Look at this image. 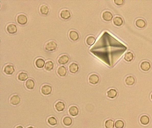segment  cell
Instances as JSON below:
<instances>
[{
  "label": "cell",
  "instance_id": "cell-22",
  "mask_svg": "<svg viewBox=\"0 0 152 128\" xmlns=\"http://www.w3.org/2000/svg\"><path fill=\"white\" fill-rule=\"evenodd\" d=\"M117 93L115 89H110L107 92V95L108 97L110 98H114L117 96Z\"/></svg>",
  "mask_w": 152,
  "mask_h": 128
},
{
  "label": "cell",
  "instance_id": "cell-1",
  "mask_svg": "<svg viewBox=\"0 0 152 128\" xmlns=\"http://www.w3.org/2000/svg\"><path fill=\"white\" fill-rule=\"evenodd\" d=\"M57 47V44L54 41L51 40L49 41L46 44V45L45 46V49L47 51H51L56 49Z\"/></svg>",
  "mask_w": 152,
  "mask_h": 128
},
{
  "label": "cell",
  "instance_id": "cell-34",
  "mask_svg": "<svg viewBox=\"0 0 152 128\" xmlns=\"http://www.w3.org/2000/svg\"><path fill=\"white\" fill-rule=\"evenodd\" d=\"M16 128H23L21 126H18Z\"/></svg>",
  "mask_w": 152,
  "mask_h": 128
},
{
  "label": "cell",
  "instance_id": "cell-28",
  "mask_svg": "<svg viewBox=\"0 0 152 128\" xmlns=\"http://www.w3.org/2000/svg\"><path fill=\"white\" fill-rule=\"evenodd\" d=\"M95 41H96V39L95 38V37L92 36H90L87 37L86 39V42L89 46L92 45L95 43Z\"/></svg>",
  "mask_w": 152,
  "mask_h": 128
},
{
  "label": "cell",
  "instance_id": "cell-3",
  "mask_svg": "<svg viewBox=\"0 0 152 128\" xmlns=\"http://www.w3.org/2000/svg\"><path fill=\"white\" fill-rule=\"evenodd\" d=\"M27 18L25 15L23 14H19L18 16L17 21L18 23L21 25H25L27 22Z\"/></svg>",
  "mask_w": 152,
  "mask_h": 128
},
{
  "label": "cell",
  "instance_id": "cell-4",
  "mask_svg": "<svg viewBox=\"0 0 152 128\" xmlns=\"http://www.w3.org/2000/svg\"><path fill=\"white\" fill-rule=\"evenodd\" d=\"M89 82L92 84H96L99 81V77L96 74H92L91 75L89 78Z\"/></svg>",
  "mask_w": 152,
  "mask_h": 128
},
{
  "label": "cell",
  "instance_id": "cell-13",
  "mask_svg": "<svg viewBox=\"0 0 152 128\" xmlns=\"http://www.w3.org/2000/svg\"><path fill=\"white\" fill-rule=\"evenodd\" d=\"M135 24L136 26L140 29L144 28L146 25V22L145 20L141 18L137 20L136 21Z\"/></svg>",
  "mask_w": 152,
  "mask_h": 128
},
{
  "label": "cell",
  "instance_id": "cell-29",
  "mask_svg": "<svg viewBox=\"0 0 152 128\" xmlns=\"http://www.w3.org/2000/svg\"><path fill=\"white\" fill-rule=\"evenodd\" d=\"M105 125L106 128H114V122L112 120H108L105 122Z\"/></svg>",
  "mask_w": 152,
  "mask_h": 128
},
{
  "label": "cell",
  "instance_id": "cell-27",
  "mask_svg": "<svg viewBox=\"0 0 152 128\" xmlns=\"http://www.w3.org/2000/svg\"><path fill=\"white\" fill-rule=\"evenodd\" d=\"M53 67H54V63L53 62L50 61H49L46 62L45 65V68L46 70L48 71L52 70L53 68Z\"/></svg>",
  "mask_w": 152,
  "mask_h": 128
},
{
  "label": "cell",
  "instance_id": "cell-17",
  "mask_svg": "<svg viewBox=\"0 0 152 128\" xmlns=\"http://www.w3.org/2000/svg\"><path fill=\"white\" fill-rule=\"evenodd\" d=\"M79 69L78 65L75 63H72L69 66V70L72 73H75Z\"/></svg>",
  "mask_w": 152,
  "mask_h": 128
},
{
  "label": "cell",
  "instance_id": "cell-30",
  "mask_svg": "<svg viewBox=\"0 0 152 128\" xmlns=\"http://www.w3.org/2000/svg\"><path fill=\"white\" fill-rule=\"evenodd\" d=\"M64 123L66 126H70L72 123V120L71 118L69 117H66L64 119Z\"/></svg>",
  "mask_w": 152,
  "mask_h": 128
},
{
  "label": "cell",
  "instance_id": "cell-20",
  "mask_svg": "<svg viewBox=\"0 0 152 128\" xmlns=\"http://www.w3.org/2000/svg\"><path fill=\"white\" fill-rule=\"evenodd\" d=\"M55 108L57 110L60 112L64 110L65 108V105L62 102H58L56 104Z\"/></svg>",
  "mask_w": 152,
  "mask_h": 128
},
{
  "label": "cell",
  "instance_id": "cell-25",
  "mask_svg": "<svg viewBox=\"0 0 152 128\" xmlns=\"http://www.w3.org/2000/svg\"><path fill=\"white\" fill-rule=\"evenodd\" d=\"M140 121L142 125H147L149 122V118L148 116L143 115L140 118Z\"/></svg>",
  "mask_w": 152,
  "mask_h": 128
},
{
  "label": "cell",
  "instance_id": "cell-10",
  "mask_svg": "<svg viewBox=\"0 0 152 128\" xmlns=\"http://www.w3.org/2000/svg\"><path fill=\"white\" fill-rule=\"evenodd\" d=\"M7 31L11 34L15 33L17 31V27L14 24H9L7 27Z\"/></svg>",
  "mask_w": 152,
  "mask_h": 128
},
{
  "label": "cell",
  "instance_id": "cell-16",
  "mask_svg": "<svg viewBox=\"0 0 152 128\" xmlns=\"http://www.w3.org/2000/svg\"><path fill=\"white\" fill-rule=\"evenodd\" d=\"M69 36L70 38L73 40H78L79 37V35L78 33L75 30H71L69 33Z\"/></svg>",
  "mask_w": 152,
  "mask_h": 128
},
{
  "label": "cell",
  "instance_id": "cell-31",
  "mask_svg": "<svg viewBox=\"0 0 152 128\" xmlns=\"http://www.w3.org/2000/svg\"><path fill=\"white\" fill-rule=\"evenodd\" d=\"M124 126V123L121 120H117L115 122V127L116 128H123Z\"/></svg>",
  "mask_w": 152,
  "mask_h": 128
},
{
  "label": "cell",
  "instance_id": "cell-21",
  "mask_svg": "<svg viewBox=\"0 0 152 128\" xmlns=\"http://www.w3.org/2000/svg\"><path fill=\"white\" fill-rule=\"evenodd\" d=\"M34 85H35L34 82L32 79H28L26 83V87L29 90L33 89L34 87Z\"/></svg>",
  "mask_w": 152,
  "mask_h": 128
},
{
  "label": "cell",
  "instance_id": "cell-2",
  "mask_svg": "<svg viewBox=\"0 0 152 128\" xmlns=\"http://www.w3.org/2000/svg\"><path fill=\"white\" fill-rule=\"evenodd\" d=\"M102 18L105 21H111L113 18V15L109 11H105L103 13Z\"/></svg>",
  "mask_w": 152,
  "mask_h": 128
},
{
  "label": "cell",
  "instance_id": "cell-6",
  "mask_svg": "<svg viewBox=\"0 0 152 128\" xmlns=\"http://www.w3.org/2000/svg\"><path fill=\"white\" fill-rule=\"evenodd\" d=\"M42 93L44 95H49L50 94L52 91V88L51 86L48 85L46 84L42 87Z\"/></svg>",
  "mask_w": 152,
  "mask_h": 128
},
{
  "label": "cell",
  "instance_id": "cell-14",
  "mask_svg": "<svg viewBox=\"0 0 152 128\" xmlns=\"http://www.w3.org/2000/svg\"><path fill=\"white\" fill-rule=\"evenodd\" d=\"M79 109L77 107L75 106H71L69 109V113L71 116H77L79 114Z\"/></svg>",
  "mask_w": 152,
  "mask_h": 128
},
{
  "label": "cell",
  "instance_id": "cell-15",
  "mask_svg": "<svg viewBox=\"0 0 152 128\" xmlns=\"http://www.w3.org/2000/svg\"><path fill=\"white\" fill-rule=\"evenodd\" d=\"M125 83L128 86H131L134 84L135 82L134 77L132 76H129L126 78Z\"/></svg>",
  "mask_w": 152,
  "mask_h": 128
},
{
  "label": "cell",
  "instance_id": "cell-36",
  "mask_svg": "<svg viewBox=\"0 0 152 128\" xmlns=\"http://www.w3.org/2000/svg\"><path fill=\"white\" fill-rule=\"evenodd\" d=\"M151 99H152V95H151Z\"/></svg>",
  "mask_w": 152,
  "mask_h": 128
},
{
  "label": "cell",
  "instance_id": "cell-19",
  "mask_svg": "<svg viewBox=\"0 0 152 128\" xmlns=\"http://www.w3.org/2000/svg\"><path fill=\"white\" fill-rule=\"evenodd\" d=\"M134 58V55L131 52H128L126 53L124 56V59L128 62H131Z\"/></svg>",
  "mask_w": 152,
  "mask_h": 128
},
{
  "label": "cell",
  "instance_id": "cell-26",
  "mask_svg": "<svg viewBox=\"0 0 152 128\" xmlns=\"http://www.w3.org/2000/svg\"><path fill=\"white\" fill-rule=\"evenodd\" d=\"M40 10L41 13L43 14L46 15L49 12V8L47 5H43L40 8Z\"/></svg>",
  "mask_w": 152,
  "mask_h": 128
},
{
  "label": "cell",
  "instance_id": "cell-9",
  "mask_svg": "<svg viewBox=\"0 0 152 128\" xmlns=\"http://www.w3.org/2000/svg\"><path fill=\"white\" fill-rule=\"evenodd\" d=\"M113 22L114 24L117 26H120L123 24V20L120 17L117 16L113 18Z\"/></svg>",
  "mask_w": 152,
  "mask_h": 128
},
{
  "label": "cell",
  "instance_id": "cell-24",
  "mask_svg": "<svg viewBox=\"0 0 152 128\" xmlns=\"http://www.w3.org/2000/svg\"><path fill=\"white\" fill-rule=\"evenodd\" d=\"M28 74L24 72H21L18 76V79H19L20 81H26L28 79Z\"/></svg>",
  "mask_w": 152,
  "mask_h": 128
},
{
  "label": "cell",
  "instance_id": "cell-7",
  "mask_svg": "<svg viewBox=\"0 0 152 128\" xmlns=\"http://www.w3.org/2000/svg\"><path fill=\"white\" fill-rule=\"evenodd\" d=\"M4 72L5 74L10 75L14 72L15 69H14V66L10 65H6L5 67H4Z\"/></svg>",
  "mask_w": 152,
  "mask_h": 128
},
{
  "label": "cell",
  "instance_id": "cell-5",
  "mask_svg": "<svg viewBox=\"0 0 152 128\" xmlns=\"http://www.w3.org/2000/svg\"><path fill=\"white\" fill-rule=\"evenodd\" d=\"M141 68L144 71H148L151 68V64L147 61H143L141 64Z\"/></svg>",
  "mask_w": 152,
  "mask_h": 128
},
{
  "label": "cell",
  "instance_id": "cell-11",
  "mask_svg": "<svg viewBox=\"0 0 152 128\" xmlns=\"http://www.w3.org/2000/svg\"><path fill=\"white\" fill-rule=\"evenodd\" d=\"M60 16L61 17L64 19H67L71 17V13L67 9H63L61 11L60 13Z\"/></svg>",
  "mask_w": 152,
  "mask_h": 128
},
{
  "label": "cell",
  "instance_id": "cell-12",
  "mask_svg": "<svg viewBox=\"0 0 152 128\" xmlns=\"http://www.w3.org/2000/svg\"><path fill=\"white\" fill-rule=\"evenodd\" d=\"M20 101H21V99L18 95L12 96L11 97L10 100L11 103L13 105H18L20 102Z\"/></svg>",
  "mask_w": 152,
  "mask_h": 128
},
{
  "label": "cell",
  "instance_id": "cell-23",
  "mask_svg": "<svg viewBox=\"0 0 152 128\" xmlns=\"http://www.w3.org/2000/svg\"><path fill=\"white\" fill-rule=\"evenodd\" d=\"M36 65L39 68H42L45 65V61L43 59L41 58H37L36 60Z\"/></svg>",
  "mask_w": 152,
  "mask_h": 128
},
{
  "label": "cell",
  "instance_id": "cell-33",
  "mask_svg": "<svg viewBox=\"0 0 152 128\" xmlns=\"http://www.w3.org/2000/svg\"><path fill=\"white\" fill-rule=\"evenodd\" d=\"M114 2L117 5H121L123 4L124 1L123 0H115L114 1Z\"/></svg>",
  "mask_w": 152,
  "mask_h": 128
},
{
  "label": "cell",
  "instance_id": "cell-35",
  "mask_svg": "<svg viewBox=\"0 0 152 128\" xmlns=\"http://www.w3.org/2000/svg\"><path fill=\"white\" fill-rule=\"evenodd\" d=\"M28 128H34V127H33L30 126V127H29Z\"/></svg>",
  "mask_w": 152,
  "mask_h": 128
},
{
  "label": "cell",
  "instance_id": "cell-32",
  "mask_svg": "<svg viewBox=\"0 0 152 128\" xmlns=\"http://www.w3.org/2000/svg\"><path fill=\"white\" fill-rule=\"evenodd\" d=\"M48 123H49L51 125H56L57 123V121L56 118L53 117H50L48 119Z\"/></svg>",
  "mask_w": 152,
  "mask_h": 128
},
{
  "label": "cell",
  "instance_id": "cell-8",
  "mask_svg": "<svg viewBox=\"0 0 152 128\" xmlns=\"http://www.w3.org/2000/svg\"><path fill=\"white\" fill-rule=\"evenodd\" d=\"M69 58L67 55H62L58 58V62L59 63L62 65H64L67 63L69 61Z\"/></svg>",
  "mask_w": 152,
  "mask_h": 128
},
{
  "label": "cell",
  "instance_id": "cell-18",
  "mask_svg": "<svg viewBox=\"0 0 152 128\" xmlns=\"http://www.w3.org/2000/svg\"><path fill=\"white\" fill-rule=\"evenodd\" d=\"M57 72L60 76L64 77L66 75L67 69L65 67H64V66H61L58 69Z\"/></svg>",
  "mask_w": 152,
  "mask_h": 128
}]
</instances>
